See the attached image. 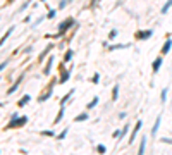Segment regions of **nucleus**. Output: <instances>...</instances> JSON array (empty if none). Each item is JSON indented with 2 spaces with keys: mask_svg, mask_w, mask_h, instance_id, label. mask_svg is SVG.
I'll return each instance as SVG.
<instances>
[{
  "mask_svg": "<svg viewBox=\"0 0 172 155\" xmlns=\"http://www.w3.org/2000/svg\"><path fill=\"white\" fill-rule=\"evenodd\" d=\"M153 35V29H146V31H138L134 36H136V40H146V38H150Z\"/></svg>",
  "mask_w": 172,
  "mask_h": 155,
  "instance_id": "4",
  "label": "nucleus"
},
{
  "mask_svg": "<svg viewBox=\"0 0 172 155\" xmlns=\"http://www.w3.org/2000/svg\"><path fill=\"white\" fill-rule=\"evenodd\" d=\"M29 100H31V97H29V95H24V97L17 102V105H19V107H24L26 104H29Z\"/></svg>",
  "mask_w": 172,
  "mask_h": 155,
  "instance_id": "16",
  "label": "nucleus"
},
{
  "mask_svg": "<svg viewBox=\"0 0 172 155\" xmlns=\"http://www.w3.org/2000/svg\"><path fill=\"white\" fill-rule=\"evenodd\" d=\"M162 60H164L162 57H157V59H155V62H153V66H152V71H153L155 74H157V72L160 71V66H162Z\"/></svg>",
  "mask_w": 172,
  "mask_h": 155,
  "instance_id": "6",
  "label": "nucleus"
},
{
  "mask_svg": "<svg viewBox=\"0 0 172 155\" xmlns=\"http://www.w3.org/2000/svg\"><path fill=\"white\" fill-rule=\"evenodd\" d=\"M98 102H100V98H98V97H95V98H93V100H91V102H90V104L86 105V109H93V107H95V105H96Z\"/></svg>",
  "mask_w": 172,
  "mask_h": 155,
  "instance_id": "23",
  "label": "nucleus"
},
{
  "mask_svg": "<svg viewBox=\"0 0 172 155\" xmlns=\"http://www.w3.org/2000/svg\"><path fill=\"white\" fill-rule=\"evenodd\" d=\"M22 78H24V74H21V76L17 78V81H16V83H14V85H12V86H10L9 90H7V95H12V93H14V91H16V90L19 88V83L22 81Z\"/></svg>",
  "mask_w": 172,
  "mask_h": 155,
  "instance_id": "5",
  "label": "nucleus"
},
{
  "mask_svg": "<svg viewBox=\"0 0 172 155\" xmlns=\"http://www.w3.org/2000/svg\"><path fill=\"white\" fill-rule=\"evenodd\" d=\"M64 112H65V109H64V105H60V110H59V116L55 117V121H53V124H59V123L62 121V117H64Z\"/></svg>",
  "mask_w": 172,
  "mask_h": 155,
  "instance_id": "14",
  "label": "nucleus"
},
{
  "mask_svg": "<svg viewBox=\"0 0 172 155\" xmlns=\"http://www.w3.org/2000/svg\"><path fill=\"white\" fill-rule=\"evenodd\" d=\"M171 7H172V0H167V3H165V5L162 7V10H160V12H162V14H167Z\"/></svg>",
  "mask_w": 172,
  "mask_h": 155,
  "instance_id": "19",
  "label": "nucleus"
},
{
  "mask_svg": "<svg viewBox=\"0 0 172 155\" xmlns=\"http://www.w3.org/2000/svg\"><path fill=\"white\" fill-rule=\"evenodd\" d=\"M91 81H93V83H95V85H96V83H98V81H100V74H98V72H96V74H95V76H93V78H91Z\"/></svg>",
  "mask_w": 172,
  "mask_h": 155,
  "instance_id": "30",
  "label": "nucleus"
},
{
  "mask_svg": "<svg viewBox=\"0 0 172 155\" xmlns=\"http://www.w3.org/2000/svg\"><path fill=\"white\" fill-rule=\"evenodd\" d=\"M28 5H29V0H28V2H26V3H22V5H21V7H19V10H17V12H22V10H24V9H26V7H28Z\"/></svg>",
  "mask_w": 172,
  "mask_h": 155,
  "instance_id": "32",
  "label": "nucleus"
},
{
  "mask_svg": "<svg viewBox=\"0 0 172 155\" xmlns=\"http://www.w3.org/2000/svg\"><path fill=\"white\" fill-rule=\"evenodd\" d=\"M55 16H57V10H55V9H50V10H48V16H47V19H53Z\"/></svg>",
  "mask_w": 172,
  "mask_h": 155,
  "instance_id": "24",
  "label": "nucleus"
},
{
  "mask_svg": "<svg viewBox=\"0 0 172 155\" xmlns=\"http://www.w3.org/2000/svg\"><path fill=\"white\" fill-rule=\"evenodd\" d=\"M41 135H43V136H55V135H53V131H43Z\"/></svg>",
  "mask_w": 172,
  "mask_h": 155,
  "instance_id": "33",
  "label": "nucleus"
},
{
  "mask_svg": "<svg viewBox=\"0 0 172 155\" xmlns=\"http://www.w3.org/2000/svg\"><path fill=\"white\" fill-rule=\"evenodd\" d=\"M69 2H72V0H62V2H60V5H59V9H64Z\"/></svg>",
  "mask_w": 172,
  "mask_h": 155,
  "instance_id": "31",
  "label": "nucleus"
},
{
  "mask_svg": "<svg viewBox=\"0 0 172 155\" xmlns=\"http://www.w3.org/2000/svg\"><path fill=\"white\" fill-rule=\"evenodd\" d=\"M67 131H69V129L65 128V129H64V131H62V133H60V135L57 136V140H64V138H65V135H67Z\"/></svg>",
  "mask_w": 172,
  "mask_h": 155,
  "instance_id": "26",
  "label": "nucleus"
},
{
  "mask_svg": "<svg viewBox=\"0 0 172 155\" xmlns=\"http://www.w3.org/2000/svg\"><path fill=\"white\" fill-rule=\"evenodd\" d=\"M146 136L145 138H141V145H140V150H138V154H145V148H146Z\"/></svg>",
  "mask_w": 172,
  "mask_h": 155,
  "instance_id": "18",
  "label": "nucleus"
},
{
  "mask_svg": "<svg viewBox=\"0 0 172 155\" xmlns=\"http://www.w3.org/2000/svg\"><path fill=\"white\" fill-rule=\"evenodd\" d=\"M52 64H53V57L48 59V62H47V66H45V69H43V74H45V76L50 74V71H52Z\"/></svg>",
  "mask_w": 172,
  "mask_h": 155,
  "instance_id": "10",
  "label": "nucleus"
},
{
  "mask_svg": "<svg viewBox=\"0 0 172 155\" xmlns=\"http://www.w3.org/2000/svg\"><path fill=\"white\" fill-rule=\"evenodd\" d=\"M55 83H59V79H52V81H50V88L47 90V93H43V95L38 97V102H40V104H41V102H47V100L52 97V86H53Z\"/></svg>",
  "mask_w": 172,
  "mask_h": 155,
  "instance_id": "3",
  "label": "nucleus"
},
{
  "mask_svg": "<svg viewBox=\"0 0 172 155\" xmlns=\"http://www.w3.org/2000/svg\"><path fill=\"white\" fill-rule=\"evenodd\" d=\"M28 123V117L26 116H22V117H19L17 116V112H14V117L10 119V123L7 124V129H12V128H21L22 124H26Z\"/></svg>",
  "mask_w": 172,
  "mask_h": 155,
  "instance_id": "1",
  "label": "nucleus"
},
{
  "mask_svg": "<svg viewBox=\"0 0 172 155\" xmlns=\"http://www.w3.org/2000/svg\"><path fill=\"white\" fill-rule=\"evenodd\" d=\"M119 48H129V45L126 43H121V45H110V50H119Z\"/></svg>",
  "mask_w": 172,
  "mask_h": 155,
  "instance_id": "21",
  "label": "nucleus"
},
{
  "mask_svg": "<svg viewBox=\"0 0 172 155\" xmlns=\"http://www.w3.org/2000/svg\"><path fill=\"white\" fill-rule=\"evenodd\" d=\"M69 78H71V71H62V74H60V78H59V85H64Z\"/></svg>",
  "mask_w": 172,
  "mask_h": 155,
  "instance_id": "8",
  "label": "nucleus"
},
{
  "mask_svg": "<svg viewBox=\"0 0 172 155\" xmlns=\"http://www.w3.org/2000/svg\"><path fill=\"white\" fill-rule=\"evenodd\" d=\"M72 95H74V90H69V93H67V95H64V98L60 100V105H65V104L71 100V97H72Z\"/></svg>",
  "mask_w": 172,
  "mask_h": 155,
  "instance_id": "13",
  "label": "nucleus"
},
{
  "mask_svg": "<svg viewBox=\"0 0 172 155\" xmlns=\"http://www.w3.org/2000/svg\"><path fill=\"white\" fill-rule=\"evenodd\" d=\"M14 29H16V28H14V26H10V28H9V29L5 31V35H3V36L0 38V47H2V45H3V43L7 41V38H9V36L12 35V31H14Z\"/></svg>",
  "mask_w": 172,
  "mask_h": 155,
  "instance_id": "9",
  "label": "nucleus"
},
{
  "mask_svg": "<svg viewBox=\"0 0 172 155\" xmlns=\"http://www.w3.org/2000/svg\"><path fill=\"white\" fill-rule=\"evenodd\" d=\"M72 24H74V19H72V17H67V19H64V21L59 24V35H57V36L64 35V33H65V31H67V29H69Z\"/></svg>",
  "mask_w": 172,
  "mask_h": 155,
  "instance_id": "2",
  "label": "nucleus"
},
{
  "mask_svg": "<svg viewBox=\"0 0 172 155\" xmlns=\"http://www.w3.org/2000/svg\"><path fill=\"white\" fill-rule=\"evenodd\" d=\"M86 119H88V112H83V114L74 117V123H81V121H86Z\"/></svg>",
  "mask_w": 172,
  "mask_h": 155,
  "instance_id": "17",
  "label": "nucleus"
},
{
  "mask_svg": "<svg viewBox=\"0 0 172 155\" xmlns=\"http://www.w3.org/2000/svg\"><path fill=\"white\" fill-rule=\"evenodd\" d=\"M117 98H119V85H115L112 90V100H117Z\"/></svg>",
  "mask_w": 172,
  "mask_h": 155,
  "instance_id": "20",
  "label": "nucleus"
},
{
  "mask_svg": "<svg viewBox=\"0 0 172 155\" xmlns=\"http://www.w3.org/2000/svg\"><path fill=\"white\" fill-rule=\"evenodd\" d=\"M160 121H162V117L159 116V117H157V121H155V126L152 128V136H155V135H157V131H159V128H160Z\"/></svg>",
  "mask_w": 172,
  "mask_h": 155,
  "instance_id": "15",
  "label": "nucleus"
},
{
  "mask_svg": "<svg viewBox=\"0 0 172 155\" xmlns=\"http://www.w3.org/2000/svg\"><path fill=\"white\" fill-rule=\"evenodd\" d=\"M141 126H143V123H141V121H138V123H136V126H134V131H133V135H131V140H129V143H133V141L136 140V135H138V131L141 129Z\"/></svg>",
  "mask_w": 172,
  "mask_h": 155,
  "instance_id": "7",
  "label": "nucleus"
},
{
  "mask_svg": "<svg viewBox=\"0 0 172 155\" xmlns=\"http://www.w3.org/2000/svg\"><path fill=\"white\" fill-rule=\"evenodd\" d=\"M171 47H172V40H167L165 45L162 47V55H167V53L171 52Z\"/></svg>",
  "mask_w": 172,
  "mask_h": 155,
  "instance_id": "11",
  "label": "nucleus"
},
{
  "mask_svg": "<svg viewBox=\"0 0 172 155\" xmlns=\"http://www.w3.org/2000/svg\"><path fill=\"white\" fill-rule=\"evenodd\" d=\"M115 36H117V31H115V29H112V31L109 33V38H110V40H114Z\"/></svg>",
  "mask_w": 172,
  "mask_h": 155,
  "instance_id": "29",
  "label": "nucleus"
},
{
  "mask_svg": "<svg viewBox=\"0 0 172 155\" xmlns=\"http://www.w3.org/2000/svg\"><path fill=\"white\" fill-rule=\"evenodd\" d=\"M40 2H45V0H40Z\"/></svg>",
  "mask_w": 172,
  "mask_h": 155,
  "instance_id": "37",
  "label": "nucleus"
},
{
  "mask_svg": "<svg viewBox=\"0 0 172 155\" xmlns=\"http://www.w3.org/2000/svg\"><path fill=\"white\" fill-rule=\"evenodd\" d=\"M96 150H98V154H105V152H107L105 145H98V147H96Z\"/></svg>",
  "mask_w": 172,
  "mask_h": 155,
  "instance_id": "27",
  "label": "nucleus"
},
{
  "mask_svg": "<svg viewBox=\"0 0 172 155\" xmlns=\"http://www.w3.org/2000/svg\"><path fill=\"white\" fill-rule=\"evenodd\" d=\"M52 47H53V45H48V47H47V48H45V50H43V52L40 53V57H38V62H43V59H45V57L48 55V52L52 50Z\"/></svg>",
  "mask_w": 172,
  "mask_h": 155,
  "instance_id": "12",
  "label": "nucleus"
},
{
  "mask_svg": "<svg viewBox=\"0 0 172 155\" xmlns=\"http://www.w3.org/2000/svg\"><path fill=\"white\" fill-rule=\"evenodd\" d=\"M31 50H33V47H26V48H24V52H26V53H29Z\"/></svg>",
  "mask_w": 172,
  "mask_h": 155,
  "instance_id": "36",
  "label": "nucleus"
},
{
  "mask_svg": "<svg viewBox=\"0 0 172 155\" xmlns=\"http://www.w3.org/2000/svg\"><path fill=\"white\" fill-rule=\"evenodd\" d=\"M160 97H162V98H160L162 102H165V100H167V88H164V90H162V95H160Z\"/></svg>",
  "mask_w": 172,
  "mask_h": 155,
  "instance_id": "25",
  "label": "nucleus"
},
{
  "mask_svg": "<svg viewBox=\"0 0 172 155\" xmlns=\"http://www.w3.org/2000/svg\"><path fill=\"white\" fill-rule=\"evenodd\" d=\"M7 64H9V60H5V62H2V64H0V72H2V71L7 67Z\"/></svg>",
  "mask_w": 172,
  "mask_h": 155,
  "instance_id": "34",
  "label": "nucleus"
},
{
  "mask_svg": "<svg viewBox=\"0 0 172 155\" xmlns=\"http://www.w3.org/2000/svg\"><path fill=\"white\" fill-rule=\"evenodd\" d=\"M127 131H129V126H124V129L121 131V138H124V136L127 135Z\"/></svg>",
  "mask_w": 172,
  "mask_h": 155,
  "instance_id": "28",
  "label": "nucleus"
},
{
  "mask_svg": "<svg viewBox=\"0 0 172 155\" xmlns=\"http://www.w3.org/2000/svg\"><path fill=\"white\" fill-rule=\"evenodd\" d=\"M162 141H164V143H169V145H172V140H171V138H162Z\"/></svg>",
  "mask_w": 172,
  "mask_h": 155,
  "instance_id": "35",
  "label": "nucleus"
},
{
  "mask_svg": "<svg viewBox=\"0 0 172 155\" xmlns=\"http://www.w3.org/2000/svg\"><path fill=\"white\" fill-rule=\"evenodd\" d=\"M72 53H74V52H72V50L69 48V50L65 52V55H64V62H69V60L72 59Z\"/></svg>",
  "mask_w": 172,
  "mask_h": 155,
  "instance_id": "22",
  "label": "nucleus"
}]
</instances>
